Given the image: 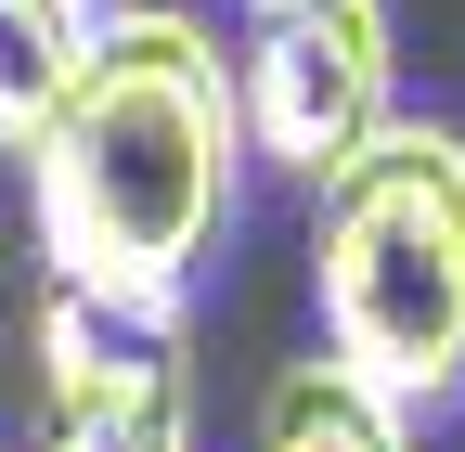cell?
<instances>
[{
    "label": "cell",
    "instance_id": "1",
    "mask_svg": "<svg viewBox=\"0 0 465 452\" xmlns=\"http://www.w3.org/2000/svg\"><path fill=\"white\" fill-rule=\"evenodd\" d=\"M232 168H246V117H232L220 39L168 0L91 26L78 91L26 142V207H39L52 285H78L130 323H182L194 271L232 220Z\"/></svg>",
    "mask_w": 465,
    "mask_h": 452
},
{
    "label": "cell",
    "instance_id": "2",
    "mask_svg": "<svg viewBox=\"0 0 465 452\" xmlns=\"http://www.w3.org/2000/svg\"><path fill=\"white\" fill-rule=\"evenodd\" d=\"M311 194H323L311 220L323 362H349L388 414H440L465 388V142L388 117Z\"/></svg>",
    "mask_w": 465,
    "mask_h": 452
},
{
    "label": "cell",
    "instance_id": "3",
    "mask_svg": "<svg viewBox=\"0 0 465 452\" xmlns=\"http://www.w3.org/2000/svg\"><path fill=\"white\" fill-rule=\"evenodd\" d=\"M388 0H272L246 65H232V117L246 155H272L284 182H336L349 155L388 130Z\"/></svg>",
    "mask_w": 465,
    "mask_h": 452
},
{
    "label": "cell",
    "instance_id": "4",
    "mask_svg": "<svg viewBox=\"0 0 465 452\" xmlns=\"http://www.w3.org/2000/svg\"><path fill=\"white\" fill-rule=\"evenodd\" d=\"M39 452H194L168 323H130L52 285L39 298Z\"/></svg>",
    "mask_w": 465,
    "mask_h": 452
},
{
    "label": "cell",
    "instance_id": "5",
    "mask_svg": "<svg viewBox=\"0 0 465 452\" xmlns=\"http://www.w3.org/2000/svg\"><path fill=\"white\" fill-rule=\"evenodd\" d=\"M259 452H414V414H388L349 362H284L259 388Z\"/></svg>",
    "mask_w": 465,
    "mask_h": 452
},
{
    "label": "cell",
    "instance_id": "6",
    "mask_svg": "<svg viewBox=\"0 0 465 452\" xmlns=\"http://www.w3.org/2000/svg\"><path fill=\"white\" fill-rule=\"evenodd\" d=\"M91 0H0V155H26L52 130V103L91 65Z\"/></svg>",
    "mask_w": 465,
    "mask_h": 452
},
{
    "label": "cell",
    "instance_id": "7",
    "mask_svg": "<svg viewBox=\"0 0 465 452\" xmlns=\"http://www.w3.org/2000/svg\"><path fill=\"white\" fill-rule=\"evenodd\" d=\"M259 14H272V0H259Z\"/></svg>",
    "mask_w": 465,
    "mask_h": 452
}]
</instances>
